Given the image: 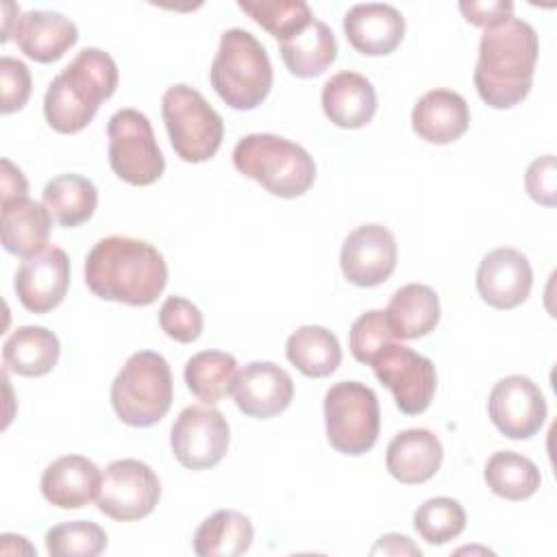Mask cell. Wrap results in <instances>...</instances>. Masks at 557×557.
<instances>
[{
    "mask_svg": "<svg viewBox=\"0 0 557 557\" xmlns=\"http://www.w3.org/2000/svg\"><path fill=\"white\" fill-rule=\"evenodd\" d=\"M85 283L102 300L148 307L168 285V263L144 239L109 235L87 252Z\"/></svg>",
    "mask_w": 557,
    "mask_h": 557,
    "instance_id": "6da1fadb",
    "label": "cell"
},
{
    "mask_svg": "<svg viewBox=\"0 0 557 557\" xmlns=\"http://www.w3.org/2000/svg\"><path fill=\"white\" fill-rule=\"evenodd\" d=\"M537 54V33L529 22L509 17L485 28L474 67V87L481 100L492 109L520 104L531 91Z\"/></svg>",
    "mask_w": 557,
    "mask_h": 557,
    "instance_id": "7a4b0ae2",
    "label": "cell"
},
{
    "mask_svg": "<svg viewBox=\"0 0 557 557\" xmlns=\"http://www.w3.org/2000/svg\"><path fill=\"white\" fill-rule=\"evenodd\" d=\"M117 65L100 48H83L48 85L44 115L52 131L74 135L98 113V107L117 89Z\"/></svg>",
    "mask_w": 557,
    "mask_h": 557,
    "instance_id": "3957f363",
    "label": "cell"
},
{
    "mask_svg": "<svg viewBox=\"0 0 557 557\" xmlns=\"http://www.w3.org/2000/svg\"><path fill=\"white\" fill-rule=\"evenodd\" d=\"M233 165L278 198H298L315 181L313 157L300 144L272 133L242 137L233 148Z\"/></svg>",
    "mask_w": 557,
    "mask_h": 557,
    "instance_id": "277c9868",
    "label": "cell"
},
{
    "mask_svg": "<svg viewBox=\"0 0 557 557\" xmlns=\"http://www.w3.org/2000/svg\"><path fill=\"white\" fill-rule=\"evenodd\" d=\"M209 78L224 104L250 111L268 98L274 74L265 46L244 28H228L220 37Z\"/></svg>",
    "mask_w": 557,
    "mask_h": 557,
    "instance_id": "5b68a950",
    "label": "cell"
},
{
    "mask_svg": "<svg viewBox=\"0 0 557 557\" xmlns=\"http://www.w3.org/2000/svg\"><path fill=\"white\" fill-rule=\"evenodd\" d=\"M174 396L172 370L154 350L133 352L111 383L115 416L135 429H146L165 418Z\"/></svg>",
    "mask_w": 557,
    "mask_h": 557,
    "instance_id": "8992f818",
    "label": "cell"
},
{
    "mask_svg": "<svg viewBox=\"0 0 557 557\" xmlns=\"http://www.w3.org/2000/svg\"><path fill=\"white\" fill-rule=\"evenodd\" d=\"M161 115L170 144L185 163L209 161L220 150L224 120L191 85L168 87L161 98Z\"/></svg>",
    "mask_w": 557,
    "mask_h": 557,
    "instance_id": "52a82bcc",
    "label": "cell"
},
{
    "mask_svg": "<svg viewBox=\"0 0 557 557\" xmlns=\"http://www.w3.org/2000/svg\"><path fill=\"white\" fill-rule=\"evenodd\" d=\"M324 422L331 448L359 457L368 453L381 429L379 398L372 387L359 381H339L324 394Z\"/></svg>",
    "mask_w": 557,
    "mask_h": 557,
    "instance_id": "ba28073f",
    "label": "cell"
},
{
    "mask_svg": "<svg viewBox=\"0 0 557 557\" xmlns=\"http://www.w3.org/2000/svg\"><path fill=\"white\" fill-rule=\"evenodd\" d=\"M109 165L128 185L146 187L165 170L163 152L154 139L150 120L137 109H120L109 117Z\"/></svg>",
    "mask_w": 557,
    "mask_h": 557,
    "instance_id": "9c48e42d",
    "label": "cell"
},
{
    "mask_svg": "<svg viewBox=\"0 0 557 557\" xmlns=\"http://www.w3.org/2000/svg\"><path fill=\"white\" fill-rule=\"evenodd\" d=\"M368 366L374 370L379 383L392 392L403 413L418 416L429 409L437 389V372L429 357L392 342Z\"/></svg>",
    "mask_w": 557,
    "mask_h": 557,
    "instance_id": "30bf717a",
    "label": "cell"
},
{
    "mask_svg": "<svg viewBox=\"0 0 557 557\" xmlns=\"http://www.w3.org/2000/svg\"><path fill=\"white\" fill-rule=\"evenodd\" d=\"M159 498L161 481L148 463L139 459H115L102 472L96 505L117 522H133L150 516Z\"/></svg>",
    "mask_w": 557,
    "mask_h": 557,
    "instance_id": "8fae6325",
    "label": "cell"
},
{
    "mask_svg": "<svg viewBox=\"0 0 557 557\" xmlns=\"http://www.w3.org/2000/svg\"><path fill=\"white\" fill-rule=\"evenodd\" d=\"M231 442V429L222 411L209 405L185 407L172 424L170 448L187 470H209L218 466Z\"/></svg>",
    "mask_w": 557,
    "mask_h": 557,
    "instance_id": "7c38bea8",
    "label": "cell"
},
{
    "mask_svg": "<svg viewBox=\"0 0 557 557\" xmlns=\"http://www.w3.org/2000/svg\"><path fill=\"white\" fill-rule=\"evenodd\" d=\"M487 413L505 437L529 440L544 426L548 407L544 394L529 376L509 374L492 387Z\"/></svg>",
    "mask_w": 557,
    "mask_h": 557,
    "instance_id": "4fadbf2b",
    "label": "cell"
},
{
    "mask_svg": "<svg viewBox=\"0 0 557 557\" xmlns=\"http://www.w3.org/2000/svg\"><path fill=\"white\" fill-rule=\"evenodd\" d=\"M398 246L394 233L383 224H361L342 244L339 265L348 283L376 287L396 270Z\"/></svg>",
    "mask_w": 557,
    "mask_h": 557,
    "instance_id": "5bb4252c",
    "label": "cell"
},
{
    "mask_svg": "<svg viewBox=\"0 0 557 557\" xmlns=\"http://www.w3.org/2000/svg\"><path fill=\"white\" fill-rule=\"evenodd\" d=\"M231 394L244 416L268 420L292 405L294 381L272 361H250L237 372Z\"/></svg>",
    "mask_w": 557,
    "mask_h": 557,
    "instance_id": "9a60e30c",
    "label": "cell"
},
{
    "mask_svg": "<svg viewBox=\"0 0 557 557\" xmlns=\"http://www.w3.org/2000/svg\"><path fill=\"white\" fill-rule=\"evenodd\" d=\"M15 294L30 313H48L59 307L70 287V257L59 246H48L39 255L24 259L15 281Z\"/></svg>",
    "mask_w": 557,
    "mask_h": 557,
    "instance_id": "2e32d148",
    "label": "cell"
},
{
    "mask_svg": "<svg viewBox=\"0 0 557 557\" xmlns=\"http://www.w3.org/2000/svg\"><path fill=\"white\" fill-rule=\"evenodd\" d=\"M531 285L533 270L527 255L509 246L490 250L476 268V292L494 309L520 307L529 298Z\"/></svg>",
    "mask_w": 557,
    "mask_h": 557,
    "instance_id": "e0dca14e",
    "label": "cell"
},
{
    "mask_svg": "<svg viewBox=\"0 0 557 557\" xmlns=\"http://www.w3.org/2000/svg\"><path fill=\"white\" fill-rule=\"evenodd\" d=\"M344 35L359 54L385 57L400 46L405 37V17L392 4H355L344 15Z\"/></svg>",
    "mask_w": 557,
    "mask_h": 557,
    "instance_id": "ac0fdd59",
    "label": "cell"
},
{
    "mask_svg": "<svg viewBox=\"0 0 557 557\" xmlns=\"http://www.w3.org/2000/svg\"><path fill=\"white\" fill-rule=\"evenodd\" d=\"M442 459V442L429 429H405L392 437L385 450V468L403 485H420L433 479Z\"/></svg>",
    "mask_w": 557,
    "mask_h": 557,
    "instance_id": "d6986e66",
    "label": "cell"
},
{
    "mask_svg": "<svg viewBox=\"0 0 557 557\" xmlns=\"http://www.w3.org/2000/svg\"><path fill=\"white\" fill-rule=\"evenodd\" d=\"M100 481L102 474L91 459L65 455L46 466L39 487L50 505L59 509H81L98 496Z\"/></svg>",
    "mask_w": 557,
    "mask_h": 557,
    "instance_id": "ffe728a7",
    "label": "cell"
},
{
    "mask_svg": "<svg viewBox=\"0 0 557 557\" xmlns=\"http://www.w3.org/2000/svg\"><path fill=\"white\" fill-rule=\"evenodd\" d=\"M470 126V109L461 94L453 89H431L418 98L411 111L413 133L429 144L457 141Z\"/></svg>",
    "mask_w": 557,
    "mask_h": 557,
    "instance_id": "44dd1931",
    "label": "cell"
},
{
    "mask_svg": "<svg viewBox=\"0 0 557 557\" xmlns=\"http://www.w3.org/2000/svg\"><path fill=\"white\" fill-rule=\"evenodd\" d=\"M17 48L37 63H52L61 59L76 41V24L59 11H26L15 26Z\"/></svg>",
    "mask_w": 557,
    "mask_h": 557,
    "instance_id": "7402d4cb",
    "label": "cell"
},
{
    "mask_svg": "<svg viewBox=\"0 0 557 557\" xmlns=\"http://www.w3.org/2000/svg\"><path fill=\"white\" fill-rule=\"evenodd\" d=\"M322 109L339 128H361L376 113V91L359 72H337L322 85Z\"/></svg>",
    "mask_w": 557,
    "mask_h": 557,
    "instance_id": "603a6c76",
    "label": "cell"
},
{
    "mask_svg": "<svg viewBox=\"0 0 557 557\" xmlns=\"http://www.w3.org/2000/svg\"><path fill=\"white\" fill-rule=\"evenodd\" d=\"M2 207V246L7 252L30 259L46 250L52 215L44 202L28 196L0 200Z\"/></svg>",
    "mask_w": 557,
    "mask_h": 557,
    "instance_id": "cb8c5ba5",
    "label": "cell"
},
{
    "mask_svg": "<svg viewBox=\"0 0 557 557\" xmlns=\"http://www.w3.org/2000/svg\"><path fill=\"white\" fill-rule=\"evenodd\" d=\"M385 315L396 339H418L437 326L440 298L429 285L407 283L392 294Z\"/></svg>",
    "mask_w": 557,
    "mask_h": 557,
    "instance_id": "d4e9b609",
    "label": "cell"
},
{
    "mask_svg": "<svg viewBox=\"0 0 557 557\" xmlns=\"http://www.w3.org/2000/svg\"><path fill=\"white\" fill-rule=\"evenodd\" d=\"M61 355L59 337L46 326H17L2 346L4 370L20 376H44L52 372Z\"/></svg>",
    "mask_w": 557,
    "mask_h": 557,
    "instance_id": "484cf974",
    "label": "cell"
},
{
    "mask_svg": "<svg viewBox=\"0 0 557 557\" xmlns=\"http://www.w3.org/2000/svg\"><path fill=\"white\" fill-rule=\"evenodd\" d=\"M278 50L289 74L298 78H315L337 59V41L331 26L315 17L300 33L283 39Z\"/></svg>",
    "mask_w": 557,
    "mask_h": 557,
    "instance_id": "4316f807",
    "label": "cell"
},
{
    "mask_svg": "<svg viewBox=\"0 0 557 557\" xmlns=\"http://www.w3.org/2000/svg\"><path fill=\"white\" fill-rule=\"evenodd\" d=\"M41 202L59 226L76 228L94 215L98 207V189L87 176L67 172L46 183Z\"/></svg>",
    "mask_w": 557,
    "mask_h": 557,
    "instance_id": "83f0119b",
    "label": "cell"
},
{
    "mask_svg": "<svg viewBox=\"0 0 557 557\" xmlns=\"http://www.w3.org/2000/svg\"><path fill=\"white\" fill-rule=\"evenodd\" d=\"M255 537L248 516L235 509H220L205 518L194 533V553L198 557H237L244 555Z\"/></svg>",
    "mask_w": 557,
    "mask_h": 557,
    "instance_id": "f1b7e54d",
    "label": "cell"
},
{
    "mask_svg": "<svg viewBox=\"0 0 557 557\" xmlns=\"http://www.w3.org/2000/svg\"><path fill=\"white\" fill-rule=\"evenodd\" d=\"M285 355L309 379L331 376L342 363V348L337 337L320 326L307 324L296 329L285 344Z\"/></svg>",
    "mask_w": 557,
    "mask_h": 557,
    "instance_id": "f546056e",
    "label": "cell"
},
{
    "mask_svg": "<svg viewBox=\"0 0 557 557\" xmlns=\"http://www.w3.org/2000/svg\"><path fill=\"white\" fill-rule=\"evenodd\" d=\"M187 389L202 403L213 405L231 394L237 376V359L224 350H200L185 363Z\"/></svg>",
    "mask_w": 557,
    "mask_h": 557,
    "instance_id": "4dcf8cb0",
    "label": "cell"
},
{
    "mask_svg": "<svg viewBox=\"0 0 557 557\" xmlns=\"http://www.w3.org/2000/svg\"><path fill=\"white\" fill-rule=\"evenodd\" d=\"M487 487L505 500H524L540 490V468L513 450H496L483 470Z\"/></svg>",
    "mask_w": 557,
    "mask_h": 557,
    "instance_id": "1f68e13d",
    "label": "cell"
},
{
    "mask_svg": "<svg viewBox=\"0 0 557 557\" xmlns=\"http://www.w3.org/2000/svg\"><path fill=\"white\" fill-rule=\"evenodd\" d=\"M237 7L278 41L311 24L313 13L302 0H239Z\"/></svg>",
    "mask_w": 557,
    "mask_h": 557,
    "instance_id": "d6a6232c",
    "label": "cell"
},
{
    "mask_svg": "<svg viewBox=\"0 0 557 557\" xmlns=\"http://www.w3.org/2000/svg\"><path fill=\"white\" fill-rule=\"evenodd\" d=\"M413 529L426 544L442 546L461 535L466 529V511L459 500L435 496L416 509Z\"/></svg>",
    "mask_w": 557,
    "mask_h": 557,
    "instance_id": "836d02e7",
    "label": "cell"
},
{
    "mask_svg": "<svg viewBox=\"0 0 557 557\" xmlns=\"http://www.w3.org/2000/svg\"><path fill=\"white\" fill-rule=\"evenodd\" d=\"M107 544L104 529L91 520L61 522L46 533V550L52 557H96Z\"/></svg>",
    "mask_w": 557,
    "mask_h": 557,
    "instance_id": "e575fe53",
    "label": "cell"
},
{
    "mask_svg": "<svg viewBox=\"0 0 557 557\" xmlns=\"http://www.w3.org/2000/svg\"><path fill=\"white\" fill-rule=\"evenodd\" d=\"M396 337L383 309H370L361 313L348 333V348L359 363H370L372 357L392 344Z\"/></svg>",
    "mask_w": 557,
    "mask_h": 557,
    "instance_id": "d590c367",
    "label": "cell"
},
{
    "mask_svg": "<svg viewBox=\"0 0 557 557\" xmlns=\"http://www.w3.org/2000/svg\"><path fill=\"white\" fill-rule=\"evenodd\" d=\"M159 326L170 339L178 344H191L200 337L205 318L191 300L183 296H168L159 309Z\"/></svg>",
    "mask_w": 557,
    "mask_h": 557,
    "instance_id": "8d00e7d4",
    "label": "cell"
},
{
    "mask_svg": "<svg viewBox=\"0 0 557 557\" xmlns=\"http://www.w3.org/2000/svg\"><path fill=\"white\" fill-rule=\"evenodd\" d=\"M0 85H2V104L0 111L4 115L20 111L33 91V76L24 61L13 57L0 59Z\"/></svg>",
    "mask_w": 557,
    "mask_h": 557,
    "instance_id": "74e56055",
    "label": "cell"
},
{
    "mask_svg": "<svg viewBox=\"0 0 557 557\" xmlns=\"http://www.w3.org/2000/svg\"><path fill=\"white\" fill-rule=\"evenodd\" d=\"M527 194L542 207H555L557 202V174H555V157L544 154L535 159L524 174Z\"/></svg>",
    "mask_w": 557,
    "mask_h": 557,
    "instance_id": "f35d334b",
    "label": "cell"
},
{
    "mask_svg": "<svg viewBox=\"0 0 557 557\" xmlns=\"http://www.w3.org/2000/svg\"><path fill=\"white\" fill-rule=\"evenodd\" d=\"M459 11L463 17L481 28H492L509 17H513V2L509 0H463L459 2Z\"/></svg>",
    "mask_w": 557,
    "mask_h": 557,
    "instance_id": "ab89813d",
    "label": "cell"
},
{
    "mask_svg": "<svg viewBox=\"0 0 557 557\" xmlns=\"http://www.w3.org/2000/svg\"><path fill=\"white\" fill-rule=\"evenodd\" d=\"M372 555H394V557H403V555H413V557H420L422 550L418 544H413L407 535H400V533H387V535H381L376 540V544L370 548Z\"/></svg>",
    "mask_w": 557,
    "mask_h": 557,
    "instance_id": "60d3db41",
    "label": "cell"
},
{
    "mask_svg": "<svg viewBox=\"0 0 557 557\" xmlns=\"http://www.w3.org/2000/svg\"><path fill=\"white\" fill-rule=\"evenodd\" d=\"M0 189H2V198H0V200L20 198V196H26V191H28V183H26V178H24L22 170H20V168H15L9 159H2Z\"/></svg>",
    "mask_w": 557,
    "mask_h": 557,
    "instance_id": "b9f144b4",
    "label": "cell"
},
{
    "mask_svg": "<svg viewBox=\"0 0 557 557\" xmlns=\"http://www.w3.org/2000/svg\"><path fill=\"white\" fill-rule=\"evenodd\" d=\"M20 7L17 4H13V2H4L2 4V44H7L9 39H11V35H13V28H11V22L15 20V22H20V17L22 15H17V17H13L11 13H15Z\"/></svg>",
    "mask_w": 557,
    "mask_h": 557,
    "instance_id": "7bdbcfd3",
    "label": "cell"
}]
</instances>
